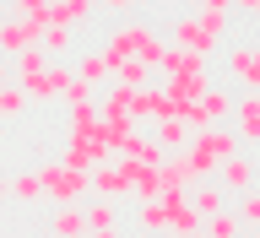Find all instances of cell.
<instances>
[{
	"label": "cell",
	"mask_w": 260,
	"mask_h": 238,
	"mask_svg": "<svg viewBox=\"0 0 260 238\" xmlns=\"http://www.w3.org/2000/svg\"><path fill=\"white\" fill-rule=\"evenodd\" d=\"M162 92L174 97L179 109H190L211 92V71H162Z\"/></svg>",
	"instance_id": "ba28073f"
},
{
	"label": "cell",
	"mask_w": 260,
	"mask_h": 238,
	"mask_svg": "<svg viewBox=\"0 0 260 238\" xmlns=\"http://www.w3.org/2000/svg\"><path fill=\"white\" fill-rule=\"evenodd\" d=\"M179 103L162 87H141V92H130V119H146V125H162V119H174Z\"/></svg>",
	"instance_id": "9c48e42d"
},
{
	"label": "cell",
	"mask_w": 260,
	"mask_h": 238,
	"mask_svg": "<svg viewBox=\"0 0 260 238\" xmlns=\"http://www.w3.org/2000/svg\"><path fill=\"white\" fill-rule=\"evenodd\" d=\"M109 76H114V87H130V92H141L146 81H152V65H141V60H119Z\"/></svg>",
	"instance_id": "603a6c76"
},
{
	"label": "cell",
	"mask_w": 260,
	"mask_h": 238,
	"mask_svg": "<svg viewBox=\"0 0 260 238\" xmlns=\"http://www.w3.org/2000/svg\"><path fill=\"white\" fill-rule=\"evenodd\" d=\"M71 76L87 81V87H98V81H114V76H109V60H103V49H81L76 60H71Z\"/></svg>",
	"instance_id": "ac0fdd59"
},
{
	"label": "cell",
	"mask_w": 260,
	"mask_h": 238,
	"mask_svg": "<svg viewBox=\"0 0 260 238\" xmlns=\"http://www.w3.org/2000/svg\"><path fill=\"white\" fill-rule=\"evenodd\" d=\"M6 81H11V60H6V54H0V87H6Z\"/></svg>",
	"instance_id": "e575fe53"
},
{
	"label": "cell",
	"mask_w": 260,
	"mask_h": 238,
	"mask_svg": "<svg viewBox=\"0 0 260 238\" xmlns=\"http://www.w3.org/2000/svg\"><path fill=\"white\" fill-rule=\"evenodd\" d=\"M81 217H87V233H103V227L119 222V206L114 200H92V206H81Z\"/></svg>",
	"instance_id": "484cf974"
},
{
	"label": "cell",
	"mask_w": 260,
	"mask_h": 238,
	"mask_svg": "<svg viewBox=\"0 0 260 238\" xmlns=\"http://www.w3.org/2000/svg\"><path fill=\"white\" fill-rule=\"evenodd\" d=\"M239 238H260V233H255V227H244V233H239Z\"/></svg>",
	"instance_id": "f35d334b"
},
{
	"label": "cell",
	"mask_w": 260,
	"mask_h": 238,
	"mask_svg": "<svg viewBox=\"0 0 260 238\" xmlns=\"http://www.w3.org/2000/svg\"><path fill=\"white\" fill-rule=\"evenodd\" d=\"M239 233H244V222H239V211H233V206L201 217V238H239Z\"/></svg>",
	"instance_id": "44dd1931"
},
{
	"label": "cell",
	"mask_w": 260,
	"mask_h": 238,
	"mask_svg": "<svg viewBox=\"0 0 260 238\" xmlns=\"http://www.w3.org/2000/svg\"><path fill=\"white\" fill-rule=\"evenodd\" d=\"M38 195H44V184H38V174H16V179H11V200H27V206H32Z\"/></svg>",
	"instance_id": "4dcf8cb0"
},
{
	"label": "cell",
	"mask_w": 260,
	"mask_h": 238,
	"mask_svg": "<svg viewBox=\"0 0 260 238\" xmlns=\"http://www.w3.org/2000/svg\"><path fill=\"white\" fill-rule=\"evenodd\" d=\"M32 174L44 184V200H54V206H81V200L92 195V184H87L92 174H76V168H65L60 157H44Z\"/></svg>",
	"instance_id": "5b68a950"
},
{
	"label": "cell",
	"mask_w": 260,
	"mask_h": 238,
	"mask_svg": "<svg viewBox=\"0 0 260 238\" xmlns=\"http://www.w3.org/2000/svg\"><path fill=\"white\" fill-rule=\"evenodd\" d=\"M184 6H190V11H228L233 0H184Z\"/></svg>",
	"instance_id": "d6a6232c"
},
{
	"label": "cell",
	"mask_w": 260,
	"mask_h": 238,
	"mask_svg": "<svg viewBox=\"0 0 260 238\" xmlns=\"http://www.w3.org/2000/svg\"><path fill=\"white\" fill-rule=\"evenodd\" d=\"M136 222H141V233H168V200H141Z\"/></svg>",
	"instance_id": "d4e9b609"
},
{
	"label": "cell",
	"mask_w": 260,
	"mask_h": 238,
	"mask_svg": "<svg viewBox=\"0 0 260 238\" xmlns=\"http://www.w3.org/2000/svg\"><path fill=\"white\" fill-rule=\"evenodd\" d=\"M6 195H11V179H6V174H0V200H6Z\"/></svg>",
	"instance_id": "8d00e7d4"
},
{
	"label": "cell",
	"mask_w": 260,
	"mask_h": 238,
	"mask_svg": "<svg viewBox=\"0 0 260 238\" xmlns=\"http://www.w3.org/2000/svg\"><path fill=\"white\" fill-rule=\"evenodd\" d=\"M65 109H98V92L87 87V81L71 76V81H65Z\"/></svg>",
	"instance_id": "83f0119b"
},
{
	"label": "cell",
	"mask_w": 260,
	"mask_h": 238,
	"mask_svg": "<svg viewBox=\"0 0 260 238\" xmlns=\"http://www.w3.org/2000/svg\"><path fill=\"white\" fill-rule=\"evenodd\" d=\"M239 152L244 146H239V135H233V125H211V130H195L179 157L190 162L195 179H217V168H222L228 157H239Z\"/></svg>",
	"instance_id": "3957f363"
},
{
	"label": "cell",
	"mask_w": 260,
	"mask_h": 238,
	"mask_svg": "<svg viewBox=\"0 0 260 238\" xmlns=\"http://www.w3.org/2000/svg\"><path fill=\"white\" fill-rule=\"evenodd\" d=\"M103 6H109V11H130V0H103Z\"/></svg>",
	"instance_id": "d590c367"
},
{
	"label": "cell",
	"mask_w": 260,
	"mask_h": 238,
	"mask_svg": "<svg viewBox=\"0 0 260 238\" xmlns=\"http://www.w3.org/2000/svg\"><path fill=\"white\" fill-rule=\"evenodd\" d=\"M162 54H168V44H162V38L146 27V22H136V16H125L119 27H109V44H103V60H109V71H114L119 60H141V65H152V71H157Z\"/></svg>",
	"instance_id": "7a4b0ae2"
},
{
	"label": "cell",
	"mask_w": 260,
	"mask_h": 238,
	"mask_svg": "<svg viewBox=\"0 0 260 238\" xmlns=\"http://www.w3.org/2000/svg\"><path fill=\"white\" fill-rule=\"evenodd\" d=\"M239 11H249V16H260V0H233Z\"/></svg>",
	"instance_id": "836d02e7"
},
{
	"label": "cell",
	"mask_w": 260,
	"mask_h": 238,
	"mask_svg": "<svg viewBox=\"0 0 260 238\" xmlns=\"http://www.w3.org/2000/svg\"><path fill=\"white\" fill-rule=\"evenodd\" d=\"M87 184H92V200H119V195H130V190H125V168H119V157H114V162H98Z\"/></svg>",
	"instance_id": "7c38bea8"
},
{
	"label": "cell",
	"mask_w": 260,
	"mask_h": 238,
	"mask_svg": "<svg viewBox=\"0 0 260 238\" xmlns=\"http://www.w3.org/2000/svg\"><path fill=\"white\" fill-rule=\"evenodd\" d=\"M233 211H239V222H244V227H255V233H260V190H244Z\"/></svg>",
	"instance_id": "f546056e"
},
{
	"label": "cell",
	"mask_w": 260,
	"mask_h": 238,
	"mask_svg": "<svg viewBox=\"0 0 260 238\" xmlns=\"http://www.w3.org/2000/svg\"><path fill=\"white\" fill-rule=\"evenodd\" d=\"M38 49H44L49 60H65V54H76V27H44Z\"/></svg>",
	"instance_id": "7402d4cb"
},
{
	"label": "cell",
	"mask_w": 260,
	"mask_h": 238,
	"mask_svg": "<svg viewBox=\"0 0 260 238\" xmlns=\"http://www.w3.org/2000/svg\"><path fill=\"white\" fill-rule=\"evenodd\" d=\"M233 135H239V146H260V92H244L233 97Z\"/></svg>",
	"instance_id": "30bf717a"
},
{
	"label": "cell",
	"mask_w": 260,
	"mask_h": 238,
	"mask_svg": "<svg viewBox=\"0 0 260 238\" xmlns=\"http://www.w3.org/2000/svg\"><path fill=\"white\" fill-rule=\"evenodd\" d=\"M54 238H87V217H81V206H54Z\"/></svg>",
	"instance_id": "cb8c5ba5"
},
{
	"label": "cell",
	"mask_w": 260,
	"mask_h": 238,
	"mask_svg": "<svg viewBox=\"0 0 260 238\" xmlns=\"http://www.w3.org/2000/svg\"><path fill=\"white\" fill-rule=\"evenodd\" d=\"M190 135H195V130L184 125L179 114H174V119H162V125H152V141H157L162 152H174V157H179V152H184V146H190Z\"/></svg>",
	"instance_id": "d6986e66"
},
{
	"label": "cell",
	"mask_w": 260,
	"mask_h": 238,
	"mask_svg": "<svg viewBox=\"0 0 260 238\" xmlns=\"http://www.w3.org/2000/svg\"><path fill=\"white\" fill-rule=\"evenodd\" d=\"M190 184H195V174H190V162H184V157H162L157 162V190L162 195H184Z\"/></svg>",
	"instance_id": "e0dca14e"
},
{
	"label": "cell",
	"mask_w": 260,
	"mask_h": 238,
	"mask_svg": "<svg viewBox=\"0 0 260 238\" xmlns=\"http://www.w3.org/2000/svg\"><path fill=\"white\" fill-rule=\"evenodd\" d=\"M217 184H222L228 195H244V190H255V157H228L222 168H217Z\"/></svg>",
	"instance_id": "4fadbf2b"
},
{
	"label": "cell",
	"mask_w": 260,
	"mask_h": 238,
	"mask_svg": "<svg viewBox=\"0 0 260 238\" xmlns=\"http://www.w3.org/2000/svg\"><path fill=\"white\" fill-rule=\"evenodd\" d=\"M22 16H32V22H49V0H11Z\"/></svg>",
	"instance_id": "1f68e13d"
},
{
	"label": "cell",
	"mask_w": 260,
	"mask_h": 238,
	"mask_svg": "<svg viewBox=\"0 0 260 238\" xmlns=\"http://www.w3.org/2000/svg\"><path fill=\"white\" fill-rule=\"evenodd\" d=\"M184 200H190L201 217H211V211H222V206H228V190L217 184V179H195L190 190H184Z\"/></svg>",
	"instance_id": "2e32d148"
},
{
	"label": "cell",
	"mask_w": 260,
	"mask_h": 238,
	"mask_svg": "<svg viewBox=\"0 0 260 238\" xmlns=\"http://www.w3.org/2000/svg\"><path fill=\"white\" fill-rule=\"evenodd\" d=\"M22 114H27V92L16 81H6L0 87V119H22Z\"/></svg>",
	"instance_id": "4316f807"
},
{
	"label": "cell",
	"mask_w": 260,
	"mask_h": 238,
	"mask_svg": "<svg viewBox=\"0 0 260 238\" xmlns=\"http://www.w3.org/2000/svg\"><path fill=\"white\" fill-rule=\"evenodd\" d=\"M11 81L27 92V103H49V97H65V81H71V65L49 60L44 49H27L11 60Z\"/></svg>",
	"instance_id": "6da1fadb"
},
{
	"label": "cell",
	"mask_w": 260,
	"mask_h": 238,
	"mask_svg": "<svg viewBox=\"0 0 260 238\" xmlns=\"http://www.w3.org/2000/svg\"><path fill=\"white\" fill-rule=\"evenodd\" d=\"M168 200V238H201V211L184 195H162Z\"/></svg>",
	"instance_id": "8fae6325"
},
{
	"label": "cell",
	"mask_w": 260,
	"mask_h": 238,
	"mask_svg": "<svg viewBox=\"0 0 260 238\" xmlns=\"http://www.w3.org/2000/svg\"><path fill=\"white\" fill-rule=\"evenodd\" d=\"M114 157H119V162H141V168H157V162L168 157V152H162V146L152 141V135H141V130H136V135H130V141L119 146Z\"/></svg>",
	"instance_id": "9a60e30c"
},
{
	"label": "cell",
	"mask_w": 260,
	"mask_h": 238,
	"mask_svg": "<svg viewBox=\"0 0 260 238\" xmlns=\"http://www.w3.org/2000/svg\"><path fill=\"white\" fill-rule=\"evenodd\" d=\"M87 238H119V233H114V227H103V233H87Z\"/></svg>",
	"instance_id": "74e56055"
},
{
	"label": "cell",
	"mask_w": 260,
	"mask_h": 238,
	"mask_svg": "<svg viewBox=\"0 0 260 238\" xmlns=\"http://www.w3.org/2000/svg\"><path fill=\"white\" fill-rule=\"evenodd\" d=\"M92 6L98 0H49V22L44 27H76V22H87Z\"/></svg>",
	"instance_id": "ffe728a7"
},
{
	"label": "cell",
	"mask_w": 260,
	"mask_h": 238,
	"mask_svg": "<svg viewBox=\"0 0 260 238\" xmlns=\"http://www.w3.org/2000/svg\"><path fill=\"white\" fill-rule=\"evenodd\" d=\"M157 71H206V60H201V54H190V49H168Z\"/></svg>",
	"instance_id": "f1b7e54d"
},
{
	"label": "cell",
	"mask_w": 260,
	"mask_h": 238,
	"mask_svg": "<svg viewBox=\"0 0 260 238\" xmlns=\"http://www.w3.org/2000/svg\"><path fill=\"white\" fill-rule=\"evenodd\" d=\"M125 168V190H130V200L141 206V200H162V190H157V168H141V162H119Z\"/></svg>",
	"instance_id": "5bb4252c"
},
{
	"label": "cell",
	"mask_w": 260,
	"mask_h": 238,
	"mask_svg": "<svg viewBox=\"0 0 260 238\" xmlns=\"http://www.w3.org/2000/svg\"><path fill=\"white\" fill-rule=\"evenodd\" d=\"M222 71L239 81L244 92H260V44H228L222 49Z\"/></svg>",
	"instance_id": "8992f818"
},
{
	"label": "cell",
	"mask_w": 260,
	"mask_h": 238,
	"mask_svg": "<svg viewBox=\"0 0 260 238\" xmlns=\"http://www.w3.org/2000/svg\"><path fill=\"white\" fill-rule=\"evenodd\" d=\"M228 38V11H184L174 16V49H190L201 60H211Z\"/></svg>",
	"instance_id": "277c9868"
},
{
	"label": "cell",
	"mask_w": 260,
	"mask_h": 238,
	"mask_svg": "<svg viewBox=\"0 0 260 238\" xmlns=\"http://www.w3.org/2000/svg\"><path fill=\"white\" fill-rule=\"evenodd\" d=\"M38 38H44V22H32V16H22V11L0 22V54H6V60H16V54L38 49Z\"/></svg>",
	"instance_id": "52a82bcc"
}]
</instances>
